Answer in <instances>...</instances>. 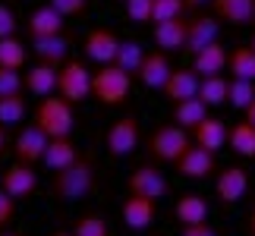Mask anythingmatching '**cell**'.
Returning a JSON list of instances; mask_svg holds the SVG:
<instances>
[{"label":"cell","instance_id":"1","mask_svg":"<svg viewBox=\"0 0 255 236\" xmlns=\"http://www.w3.org/2000/svg\"><path fill=\"white\" fill-rule=\"evenodd\" d=\"M54 195L60 202H79L95 192V161L92 157H76L70 167H63L54 176Z\"/></svg>","mask_w":255,"mask_h":236},{"label":"cell","instance_id":"2","mask_svg":"<svg viewBox=\"0 0 255 236\" xmlns=\"http://www.w3.org/2000/svg\"><path fill=\"white\" fill-rule=\"evenodd\" d=\"M32 123H38L47 135H51V139H63V135H70L73 126H76L73 101H66L60 92L41 98V101H38V107H35Z\"/></svg>","mask_w":255,"mask_h":236},{"label":"cell","instance_id":"3","mask_svg":"<svg viewBox=\"0 0 255 236\" xmlns=\"http://www.w3.org/2000/svg\"><path fill=\"white\" fill-rule=\"evenodd\" d=\"M129 88H132V73H126L117 63H101L92 73V98H98L107 107L123 104L129 98Z\"/></svg>","mask_w":255,"mask_h":236},{"label":"cell","instance_id":"4","mask_svg":"<svg viewBox=\"0 0 255 236\" xmlns=\"http://www.w3.org/2000/svg\"><path fill=\"white\" fill-rule=\"evenodd\" d=\"M148 154L154 157V161H161V164H176V157H180L186 148L192 145L189 139V129H183V126H176L173 120L170 123H164L158 126L151 135H148Z\"/></svg>","mask_w":255,"mask_h":236},{"label":"cell","instance_id":"5","mask_svg":"<svg viewBox=\"0 0 255 236\" xmlns=\"http://www.w3.org/2000/svg\"><path fill=\"white\" fill-rule=\"evenodd\" d=\"M57 92L73 104L88 101L92 98V70L82 60H66L57 73Z\"/></svg>","mask_w":255,"mask_h":236},{"label":"cell","instance_id":"6","mask_svg":"<svg viewBox=\"0 0 255 236\" xmlns=\"http://www.w3.org/2000/svg\"><path fill=\"white\" fill-rule=\"evenodd\" d=\"M139 142H142V126H139L135 117H120L104 135V148L111 151V157L132 154L135 148H139Z\"/></svg>","mask_w":255,"mask_h":236},{"label":"cell","instance_id":"7","mask_svg":"<svg viewBox=\"0 0 255 236\" xmlns=\"http://www.w3.org/2000/svg\"><path fill=\"white\" fill-rule=\"evenodd\" d=\"M176 173L186 176V180H208V176L218 173V154L192 142L189 148L176 157Z\"/></svg>","mask_w":255,"mask_h":236},{"label":"cell","instance_id":"8","mask_svg":"<svg viewBox=\"0 0 255 236\" xmlns=\"http://www.w3.org/2000/svg\"><path fill=\"white\" fill-rule=\"evenodd\" d=\"M129 192L132 195H142V199H164V195L170 192V183H167V176H164L158 167H148V164H142V167H135V170L129 173Z\"/></svg>","mask_w":255,"mask_h":236},{"label":"cell","instance_id":"9","mask_svg":"<svg viewBox=\"0 0 255 236\" xmlns=\"http://www.w3.org/2000/svg\"><path fill=\"white\" fill-rule=\"evenodd\" d=\"M47 142H51V135H47L38 123H28L25 129H19V135L13 139V154H16V161H22V164H38V161L44 157Z\"/></svg>","mask_w":255,"mask_h":236},{"label":"cell","instance_id":"10","mask_svg":"<svg viewBox=\"0 0 255 236\" xmlns=\"http://www.w3.org/2000/svg\"><path fill=\"white\" fill-rule=\"evenodd\" d=\"M0 186L13 195V199H28V195H35L38 189V173H35V164H22V161H16V164H9L3 176H0Z\"/></svg>","mask_w":255,"mask_h":236},{"label":"cell","instance_id":"11","mask_svg":"<svg viewBox=\"0 0 255 236\" xmlns=\"http://www.w3.org/2000/svg\"><path fill=\"white\" fill-rule=\"evenodd\" d=\"M249 189V176L243 167H221L214 176V192L224 205H237Z\"/></svg>","mask_w":255,"mask_h":236},{"label":"cell","instance_id":"12","mask_svg":"<svg viewBox=\"0 0 255 236\" xmlns=\"http://www.w3.org/2000/svg\"><path fill=\"white\" fill-rule=\"evenodd\" d=\"M85 57L95 63H114L117 60V51H120V38L111 28H92L85 35Z\"/></svg>","mask_w":255,"mask_h":236},{"label":"cell","instance_id":"13","mask_svg":"<svg viewBox=\"0 0 255 236\" xmlns=\"http://www.w3.org/2000/svg\"><path fill=\"white\" fill-rule=\"evenodd\" d=\"M199 82H202V76L195 70H183L180 66V70H170L161 92L170 104H176V101H186V98H199Z\"/></svg>","mask_w":255,"mask_h":236},{"label":"cell","instance_id":"14","mask_svg":"<svg viewBox=\"0 0 255 236\" xmlns=\"http://www.w3.org/2000/svg\"><path fill=\"white\" fill-rule=\"evenodd\" d=\"M170 60H167V51H151V54H145V60L139 66V73H135V79L145 85V88H154V92H161L164 82H167V76H170Z\"/></svg>","mask_w":255,"mask_h":236},{"label":"cell","instance_id":"15","mask_svg":"<svg viewBox=\"0 0 255 236\" xmlns=\"http://www.w3.org/2000/svg\"><path fill=\"white\" fill-rule=\"evenodd\" d=\"M123 224L129 230H145V227H151V221H154V214H158V202L154 199H142V195H132L129 192V199L123 202Z\"/></svg>","mask_w":255,"mask_h":236},{"label":"cell","instance_id":"16","mask_svg":"<svg viewBox=\"0 0 255 236\" xmlns=\"http://www.w3.org/2000/svg\"><path fill=\"white\" fill-rule=\"evenodd\" d=\"M186 35H189V19L176 16L167 22H154V44L161 51H186Z\"/></svg>","mask_w":255,"mask_h":236},{"label":"cell","instance_id":"17","mask_svg":"<svg viewBox=\"0 0 255 236\" xmlns=\"http://www.w3.org/2000/svg\"><path fill=\"white\" fill-rule=\"evenodd\" d=\"M227 135H230V129H227V123H224L221 117H205V120L192 129V142L218 154L224 145H227Z\"/></svg>","mask_w":255,"mask_h":236},{"label":"cell","instance_id":"18","mask_svg":"<svg viewBox=\"0 0 255 236\" xmlns=\"http://www.w3.org/2000/svg\"><path fill=\"white\" fill-rule=\"evenodd\" d=\"M211 13L221 22L249 25L255 22V0H211Z\"/></svg>","mask_w":255,"mask_h":236},{"label":"cell","instance_id":"19","mask_svg":"<svg viewBox=\"0 0 255 236\" xmlns=\"http://www.w3.org/2000/svg\"><path fill=\"white\" fill-rule=\"evenodd\" d=\"M32 54L41 63L63 66L70 60V38L66 35H47V38H32Z\"/></svg>","mask_w":255,"mask_h":236},{"label":"cell","instance_id":"20","mask_svg":"<svg viewBox=\"0 0 255 236\" xmlns=\"http://www.w3.org/2000/svg\"><path fill=\"white\" fill-rule=\"evenodd\" d=\"M208 199L199 192H183L180 199L173 202V218L183 224V227H189V224H205L208 221Z\"/></svg>","mask_w":255,"mask_h":236},{"label":"cell","instance_id":"21","mask_svg":"<svg viewBox=\"0 0 255 236\" xmlns=\"http://www.w3.org/2000/svg\"><path fill=\"white\" fill-rule=\"evenodd\" d=\"M227 51H224V44H221V38L218 41H211V44H205L202 51H195L192 54V70L199 73V76H218L227 70Z\"/></svg>","mask_w":255,"mask_h":236},{"label":"cell","instance_id":"22","mask_svg":"<svg viewBox=\"0 0 255 236\" xmlns=\"http://www.w3.org/2000/svg\"><path fill=\"white\" fill-rule=\"evenodd\" d=\"M28 38H47V35H63V16L57 13L51 3L32 9V16H28Z\"/></svg>","mask_w":255,"mask_h":236},{"label":"cell","instance_id":"23","mask_svg":"<svg viewBox=\"0 0 255 236\" xmlns=\"http://www.w3.org/2000/svg\"><path fill=\"white\" fill-rule=\"evenodd\" d=\"M57 73H60V66H51V63H41V60H38L35 66H28V73H25V88L35 98L54 95L57 92Z\"/></svg>","mask_w":255,"mask_h":236},{"label":"cell","instance_id":"24","mask_svg":"<svg viewBox=\"0 0 255 236\" xmlns=\"http://www.w3.org/2000/svg\"><path fill=\"white\" fill-rule=\"evenodd\" d=\"M221 38V22L211 16H199V19H189V35H186V51L195 54L202 51L205 44L218 41Z\"/></svg>","mask_w":255,"mask_h":236},{"label":"cell","instance_id":"25","mask_svg":"<svg viewBox=\"0 0 255 236\" xmlns=\"http://www.w3.org/2000/svg\"><path fill=\"white\" fill-rule=\"evenodd\" d=\"M76 157H79V151H76V145L70 135H63V139H51L47 142V148H44V157H41V164L47 167V170H54V173H60L63 167H70Z\"/></svg>","mask_w":255,"mask_h":236},{"label":"cell","instance_id":"26","mask_svg":"<svg viewBox=\"0 0 255 236\" xmlns=\"http://www.w3.org/2000/svg\"><path fill=\"white\" fill-rule=\"evenodd\" d=\"M205 117H208V104L202 101V98H186V101H176L173 107H170V120L176 123V126H183V129H195Z\"/></svg>","mask_w":255,"mask_h":236},{"label":"cell","instance_id":"27","mask_svg":"<svg viewBox=\"0 0 255 236\" xmlns=\"http://www.w3.org/2000/svg\"><path fill=\"white\" fill-rule=\"evenodd\" d=\"M227 88H230V82H227L221 73H218V76H202V82H199V98H202L208 107H221V104H227Z\"/></svg>","mask_w":255,"mask_h":236},{"label":"cell","instance_id":"28","mask_svg":"<svg viewBox=\"0 0 255 236\" xmlns=\"http://www.w3.org/2000/svg\"><path fill=\"white\" fill-rule=\"evenodd\" d=\"M227 142H230V148L237 151L240 157H255V126L252 123H237L230 129V135H227Z\"/></svg>","mask_w":255,"mask_h":236},{"label":"cell","instance_id":"29","mask_svg":"<svg viewBox=\"0 0 255 236\" xmlns=\"http://www.w3.org/2000/svg\"><path fill=\"white\" fill-rule=\"evenodd\" d=\"M0 66H6V70H22L25 66V44L16 35L0 38Z\"/></svg>","mask_w":255,"mask_h":236},{"label":"cell","instance_id":"30","mask_svg":"<svg viewBox=\"0 0 255 236\" xmlns=\"http://www.w3.org/2000/svg\"><path fill=\"white\" fill-rule=\"evenodd\" d=\"M227 66H230L233 79H252L255 82V51L252 47H237V51L230 54Z\"/></svg>","mask_w":255,"mask_h":236},{"label":"cell","instance_id":"31","mask_svg":"<svg viewBox=\"0 0 255 236\" xmlns=\"http://www.w3.org/2000/svg\"><path fill=\"white\" fill-rule=\"evenodd\" d=\"M145 54H148V51H145L139 41H120V51H117V60L114 63L135 76V73H139V66H142V60H145Z\"/></svg>","mask_w":255,"mask_h":236},{"label":"cell","instance_id":"32","mask_svg":"<svg viewBox=\"0 0 255 236\" xmlns=\"http://www.w3.org/2000/svg\"><path fill=\"white\" fill-rule=\"evenodd\" d=\"M25 114H28V104H25L22 95H6V98H0V123H3V126L22 123Z\"/></svg>","mask_w":255,"mask_h":236},{"label":"cell","instance_id":"33","mask_svg":"<svg viewBox=\"0 0 255 236\" xmlns=\"http://www.w3.org/2000/svg\"><path fill=\"white\" fill-rule=\"evenodd\" d=\"M252 98H255V82L252 79H230V88H227V104L230 107L246 111Z\"/></svg>","mask_w":255,"mask_h":236},{"label":"cell","instance_id":"34","mask_svg":"<svg viewBox=\"0 0 255 236\" xmlns=\"http://www.w3.org/2000/svg\"><path fill=\"white\" fill-rule=\"evenodd\" d=\"M22 92H25V76H22V70H6V66H0V98L22 95Z\"/></svg>","mask_w":255,"mask_h":236},{"label":"cell","instance_id":"35","mask_svg":"<svg viewBox=\"0 0 255 236\" xmlns=\"http://www.w3.org/2000/svg\"><path fill=\"white\" fill-rule=\"evenodd\" d=\"M73 233H76V236H111L104 218H98V214H82V218L76 221Z\"/></svg>","mask_w":255,"mask_h":236},{"label":"cell","instance_id":"36","mask_svg":"<svg viewBox=\"0 0 255 236\" xmlns=\"http://www.w3.org/2000/svg\"><path fill=\"white\" fill-rule=\"evenodd\" d=\"M126 16L135 25H145L154 19V0H126Z\"/></svg>","mask_w":255,"mask_h":236},{"label":"cell","instance_id":"37","mask_svg":"<svg viewBox=\"0 0 255 236\" xmlns=\"http://www.w3.org/2000/svg\"><path fill=\"white\" fill-rule=\"evenodd\" d=\"M186 0H154V19L151 22H167V19L183 16Z\"/></svg>","mask_w":255,"mask_h":236},{"label":"cell","instance_id":"38","mask_svg":"<svg viewBox=\"0 0 255 236\" xmlns=\"http://www.w3.org/2000/svg\"><path fill=\"white\" fill-rule=\"evenodd\" d=\"M63 19H73V16H85L88 13V0H47Z\"/></svg>","mask_w":255,"mask_h":236},{"label":"cell","instance_id":"39","mask_svg":"<svg viewBox=\"0 0 255 236\" xmlns=\"http://www.w3.org/2000/svg\"><path fill=\"white\" fill-rule=\"evenodd\" d=\"M16 28H19V19L16 13L9 9L3 0H0V38H9V35H16Z\"/></svg>","mask_w":255,"mask_h":236},{"label":"cell","instance_id":"40","mask_svg":"<svg viewBox=\"0 0 255 236\" xmlns=\"http://www.w3.org/2000/svg\"><path fill=\"white\" fill-rule=\"evenodd\" d=\"M13 218H16V199L0 186V230H3Z\"/></svg>","mask_w":255,"mask_h":236},{"label":"cell","instance_id":"41","mask_svg":"<svg viewBox=\"0 0 255 236\" xmlns=\"http://www.w3.org/2000/svg\"><path fill=\"white\" fill-rule=\"evenodd\" d=\"M180 236H218V233H214V227H208V221H205V224H189V227H183Z\"/></svg>","mask_w":255,"mask_h":236},{"label":"cell","instance_id":"42","mask_svg":"<svg viewBox=\"0 0 255 236\" xmlns=\"http://www.w3.org/2000/svg\"><path fill=\"white\" fill-rule=\"evenodd\" d=\"M6 129H9V126L0 123V154H3V151H6V145H9V132H6Z\"/></svg>","mask_w":255,"mask_h":236},{"label":"cell","instance_id":"43","mask_svg":"<svg viewBox=\"0 0 255 236\" xmlns=\"http://www.w3.org/2000/svg\"><path fill=\"white\" fill-rule=\"evenodd\" d=\"M243 117H246V123H252V126H255V98L249 101V107H246V111H243Z\"/></svg>","mask_w":255,"mask_h":236},{"label":"cell","instance_id":"44","mask_svg":"<svg viewBox=\"0 0 255 236\" xmlns=\"http://www.w3.org/2000/svg\"><path fill=\"white\" fill-rule=\"evenodd\" d=\"M249 233L255 236V208H252V214H249Z\"/></svg>","mask_w":255,"mask_h":236},{"label":"cell","instance_id":"45","mask_svg":"<svg viewBox=\"0 0 255 236\" xmlns=\"http://www.w3.org/2000/svg\"><path fill=\"white\" fill-rule=\"evenodd\" d=\"M202 3H211V0H186V6H202Z\"/></svg>","mask_w":255,"mask_h":236},{"label":"cell","instance_id":"46","mask_svg":"<svg viewBox=\"0 0 255 236\" xmlns=\"http://www.w3.org/2000/svg\"><path fill=\"white\" fill-rule=\"evenodd\" d=\"M51 236H76V233H73V230H54Z\"/></svg>","mask_w":255,"mask_h":236},{"label":"cell","instance_id":"47","mask_svg":"<svg viewBox=\"0 0 255 236\" xmlns=\"http://www.w3.org/2000/svg\"><path fill=\"white\" fill-rule=\"evenodd\" d=\"M0 236H22V233H16V230H6V227H3V230H0Z\"/></svg>","mask_w":255,"mask_h":236},{"label":"cell","instance_id":"48","mask_svg":"<svg viewBox=\"0 0 255 236\" xmlns=\"http://www.w3.org/2000/svg\"><path fill=\"white\" fill-rule=\"evenodd\" d=\"M249 47H252V51H255V35H252V41H249Z\"/></svg>","mask_w":255,"mask_h":236},{"label":"cell","instance_id":"49","mask_svg":"<svg viewBox=\"0 0 255 236\" xmlns=\"http://www.w3.org/2000/svg\"><path fill=\"white\" fill-rule=\"evenodd\" d=\"M154 236H161V233H154Z\"/></svg>","mask_w":255,"mask_h":236},{"label":"cell","instance_id":"50","mask_svg":"<svg viewBox=\"0 0 255 236\" xmlns=\"http://www.w3.org/2000/svg\"><path fill=\"white\" fill-rule=\"evenodd\" d=\"M249 236H252V233H249Z\"/></svg>","mask_w":255,"mask_h":236}]
</instances>
